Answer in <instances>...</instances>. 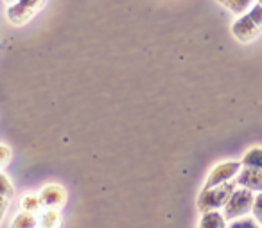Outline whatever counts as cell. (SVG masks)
<instances>
[{
    "mask_svg": "<svg viewBox=\"0 0 262 228\" xmlns=\"http://www.w3.org/2000/svg\"><path fill=\"white\" fill-rule=\"evenodd\" d=\"M262 33V6L255 4L232 24V34L241 44H250Z\"/></svg>",
    "mask_w": 262,
    "mask_h": 228,
    "instance_id": "6da1fadb",
    "label": "cell"
},
{
    "mask_svg": "<svg viewBox=\"0 0 262 228\" xmlns=\"http://www.w3.org/2000/svg\"><path fill=\"white\" fill-rule=\"evenodd\" d=\"M237 189L235 180L228 181V183L217 185V187L203 189L198 196V210L201 214L207 212H215L219 209H225L226 201L230 199V196L233 194V191Z\"/></svg>",
    "mask_w": 262,
    "mask_h": 228,
    "instance_id": "7a4b0ae2",
    "label": "cell"
},
{
    "mask_svg": "<svg viewBox=\"0 0 262 228\" xmlns=\"http://www.w3.org/2000/svg\"><path fill=\"white\" fill-rule=\"evenodd\" d=\"M255 201V192L248 191V189L237 187L230 199L226 201L225 209H223V216L226 221H235L241 217H246V214L251 212Z\"/></svg>",
    "mask_w": 262,
    "mask_h": 228,
    "instance_id": "3957f363",
    "label": "cell"
},
{
    "mask_svg": "<svg viewBox=\"0 0 262 228\" xmlns=\"http://www.w3.org/2000/svg\"><path fill=\"white\" fill-rule=\"evenodd\" d=\"M43 4L45 0H18L13 6H9L6 16H8L9 24H13V26H24L36 15V11Z\"/></svg>",
    "mask_w": 262,
    "mask_h": 228,
    "instance_id": "277c9868",
    "label": "cell"
},
{
    "mask_svg": "<svg viewBox=\"0 0 262 228\" xmlns=\"http://www.w3.org/2000/svg\"><path fill=\"white\" fill-rule=\"evenodd\" d=\"M241 169H243V163H241V162H223V163H219V165H215L214 169L210 171V174H208L203 189L217 187V185L228 183V181L235 180Z\"/></svg>",
    "mask_w": 262,
    "mask_h": 228,
    "instance_id": "5b68a950",
    "label": "cell"
},
{
    "mask_svg": "<svg viewBox=\"0 0 262 228\" xmlns=\"http://www.w3.org/2000/svg\"><path fill=\"white\" fill-rule=\"evenodd\" d=\"M38 198L41 201V206L49 210H59L67 203V191L58 183H49L41 189Z\"/></svg>",
    "mask_w": 262,
    "mask_h": 228,
    "instance_id": "8992f818",
    "label": "cell"
},
{
    "mask_svg": "<svg viewBox=\"0 0 262 228\" xmlns=\"http://www.w3.org/2000/svg\"><path fill=\"white\" fill-rule=\"evenodd\" d=\"M235 183L251 192H262V171L243 167L235 178Z\"/></svg>",
    "mask_w": 262,
    "mask_h": 228,
    "instance_id": "52a82bcc",
    "label": "cell"
},
{
    "mask_svg": "<svg viewBox=\"0 0 262 228\" xmlns=\"http://www.w3.org/2000/svg\"><path fill=\"white\" fill-rule=\"evenodd\" d=\"M198 228H228V224H226L225 216L219 210H215V212L201 214Z\"/></svg>",
    "mask_w": 262,
    "mask_h": 228,
    "instance_id": "ba28073f",
    "label": "cell"
},
{
    "mask_svg": "<svg viewBox=\"0 0 262 228\" xmlns=\"http://www.w3.org/2000/svg\"><path fill=\"white\" fill-rule=\"evenodd\" d=\"M243 167H250V169L262 171V148H251L244 153L243 160H241Z\"/></svg>",
    "mask_w": 262,
    "mask_h": 228,
    "instance_id": "9c48e42d",
    "label": "cell"
},
{
    "mask_svg": "<svg viewBox=\"0 0 262 228\" xmlns=\"http://www.w3.org/2000/svg\"><path fill=\"white\" fill-rule=\"evenodd\" d=\"M219 4L225 6L228 11H232L233 15H244L253 8V0H217Z\"/></svg>",
    "mask_w": 262,
    "mask_h": 228,
    "instance_id": "30bf717a",
    "label": "cell"
},
{
    "mask_svg": "<svg viewBox=\"0 0 262 228\" xmlns=\"http://www.w3.org/2000/svg\"><path fill=\"white\" fill-rule=\"evenodd\" d=\"M38 223H40V228H59L63 223V219H61L59 210H49L47 209L43 214H40Z\"/></svg>",
    "mask_w": 262,
    "mask_h": 228,
    "instance_id": "8fae6325",
    "label": "cell"
},
{
    "mask_svg": "<svg viewBox=\"0 0 262 228\" xmlns=\"http://www.w3.org/2000/svg\"><path fill=\"white\" fill-rule=\"evenodd\" d=\"M20 210H22V214H31V216L38 214L41 210L40 198H38L36 194H26V196H22V199H20Z\"/></svg>",
    "mask_w": 262,
    "mask_h": 228,
    "instance_id": "7c38bea8",
    "label": "cell"
},
{
    "mask_svg": "<svg viewBox=\"0 0 262 228\" xmlns=\"http://www.w3.org/2000/svg\"><path fill=\"white\" fill-rule=\"evenodd\" d=\"M38 219L31 214H18V216L13 219L11 228H36Z\"/></svg>",
    "mask_w": 262,
    "mask_h": 228,
    "instance_id": "4fadbf2b",
    "label": "cell"
},
{
    "mask_svg": "<svg viewBox=\"0 0 262 228\" xmlns=\"http://www.w3.org/2000/svg\"><path fill=\"white\" fill-rule=\"evenodd\" d=\"M15 196V187L4 173H0V198L11 199Z\"/></svg>",
    "mask_w": 262,
    "mask_h": 228,
    "instance_id": "5bb4252c",
    "label": "cell"
},
{
    "mask_svg": "<svg viewBox=\"0 0 262 228\" xmlns=\"http://www.w3.org/2000/svg\"><path fill=\"white\" fill-rule=\"evenodd\" d=\"M228 228H260L258 223L251 217H241V219L235 221H230V226Z\"/></svg>",
    "mask_w": 262,
    "mask_h": 228,
    "instance_id": "9a60e30c",
    "label": "cell"
},
{
    "mask_svg": "<svg viewBox=\"0 0 262 228\" xmlns=\"http://www.w3.org/2000/svg\"><path fill=\"white\" fill-rule=\"evenodd\" d=\"M251 212H253V217L257 223L262 224V192H258L257 196H255V201H253V209H251Z\"/></svg>",
    "mask_w": 262,
    "mask_h": 228,
    "instance_id": "2e32d148",
    "label": "cell"
},
{
    "mask_svg": "<svg viewBox=\"0 0 262 228\" xmlns=\"http://www.w3.org/2000/svg\"><path fill=\"white\" fill-rule=\"evenodd\" d=\"M9 160H11V149H9L8 146L0 144V169L8 165Z\"/></svg>",
    "mask_w": 262,
    "mask_h": 228,
    "instance_id": "e0dca14e",
    "label": "cell"
},
{
    "mask_svg": "<svg viewBox=\"0 0 262 228\" xmlns=\"http://www.w3.org/2000/svg\"><path fill=\"white\" fill-rule=\"evenodd\" d=\"M8 206H9V199L0 198V223L4 219V214H6V210H8Z\"/></svg>",
    "mask_w": 262,
    "mask_h": 228,
    "instance_id": "ac0fdd59",
    "label": "cell"
},
{
    "mask_svg": "<svg viewBox=\"0 0 262 228\" xmlns=\"http://www.w3.org/2000/svg\"><path fill=\"white\" fill-rule=\"evenodd\" d=\"M4 2H8L9 6H13V4H15V2H18V0H4Z\"/></svg>",
    "mask_w": 262,
    "mask_h": 228,
    "instance_id": "d6986e66",
    "label": "cell"
},
{
    "mask_svg": "<svg viewBox=\"0 0 262 228\" xmlns=\"http://www.w3.org/2000/svg\"><path fill=\"white\" fill-rule=\"evenodd\" d=\"M257 4H258V6H262V0H257Z\"/></svg>",
    "mask_w": 262,
    "mask_h": 228,
    "instance_id": "ffe728a7",
    "label": "cell"
}]
</instances>
